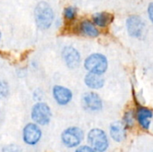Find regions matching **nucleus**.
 Segmentation results:
<instances>
[{
    "mask_svg": "<svg viewBox=\"0 0 153 152\" xmlns=\"http://www.w3.org/2000/svg\"><path fill=\"white\" fill-rule=\"evenodd\" d=\"M31 117L34 122L39 125H46L50 122L51 111L49 107L43 102H39L33 106L31 111Z\"/></svg>",
    "mask_w": 153,
    "mask_h": 152,
    "instance_id": "4",
    "label": "nucleus"
},
{
    "mask_svg": "<svg viewBox=\"0 0 153 152\" xmlns=\"http://www.w3.org/2000/svg\"><path fill=\"white\" fill-rule=\"evenodd\" d=\"M84 66L91 73L102 74L108 68V61L103 55L92 54L86 58Z\"/></svg>",
    "mask_w": 153,
    "mask_h": 152,
    "instance_id": "2",
    "label": "nucleus"
},
{
    "mask_svg": "<svg viewBox=\"0 0 153 152\" xmlns=\"http://www.w3.org/2000/svg\"><path fill=\"white\" fill-rule=\"evenodd\" d=\"M85 84L91 89H100L104 85V79L100 74L90 73L85 76Z\"/></svg>",
    "mask_w": 153,
    "mask_h": 152,
    "instance_id": "13",
    "label": "nucleus"
},
{
    "mask_svg": "<svg viewBox=\"0 0 153 152\" xmlns=\"http://www.w3.org/2000/svg\"><path fill=\"white\" fill-rule=\"evenodd\" d=\"M75 152H96L91 147H88V146H82V147H80L79 149L76 150Z\"/></svg>",
    "mask_w": 153,
    "mask_h": 152,
    "instance_id": "19",
    "label": "nucleus"
},
{
    "mask_svg": "<svg viewBox=\"0 0 153 152\" xmlns=\"http://www.w3.org/2000/svg\"><path fill=\"white\" fill-rule=\"evenodd\" d=\"M0 38H1V32H0Z\"/></svg>",
    "mask_w": 153,
    "mask_h": 152,
    "instance_id": "22",
    "label": "nucleus"
},
{
    "mask_svg": "<svg viewBox=\"0 0 153 152\" xmlns=\"http://www.w3.org/2000/svg\"><path fill=\"white\" fill-rule=\"evenodd\" d=\"M81 30L82 32L86 35V36H89V37H97L100 32L99 30H97V28L95 27V25L90 22V21H83L82 23H81Z\"/></svg>",
    "mask_w": 153,
    "mask_h": 152,
    "instance_id": "15",
    "label": "nucleus"
},
{
    "mask_svg": "<svg viewBox=\"0 0 153 152\" xmlns=\"http://www.w3.org/2000/svg\"><path fill=\"white\" fill-rule=\"evenodd\" d=\"M152 112L147 108H140L137 111V118L143 129H149L151 119L152 118Z\"/></svg>",
    "mask_w": 153,
    "mask_h": 152,
    "instance_id": "11",
    "label": "nucleus"
},
{
    "mask_svg": "<svg viewBox=\"0 0 153 152\" xmlns=\"http://www.w3.org/2000/svg\"><path fill=\"white\" fill-rule=\"evenodd\" d=\"M148 13H149V16H150L151 21L153 22V3L150 4L149 8H148Z\"/></svg>",
    "mask_w": 153,
    "mask_h": 152,
    "instance_id": "21",
    "label": "nucleus"
},
{
    "mask_svg": "<svg viewBox=\"0 0 153 152\" xmlns=\"http://www.w3.org/2000/svg\"><path fill=\"white\" fill-rule=\"evenodd\" d=\"M83 139V132L78 127H70L62 134V141L68 148H73L81 143Z\"/></svg>",
    "mask_w": 153,
    "mask_h": 152,
    "instance_id": "5",
    "label": "nucleus"
},
{
    "mask_svg": "<svg viewBox=\"0 0 153 152\" xmlns=\"http://www.w3.org/2000/svg\"><path fill=\"white\" fill-rule=\"evenodd\" d=\"M9 93V87L6 82L0 81V99L5 98Z\"/></svg>",
    "mask_w": 153,
    "mask_h": 152,
    "instance_id": "17",
    "label": "nucleus"
},
{
    "mask_svg": "<svg viewBox=\"0 0 153 152\" xmlns=\"http://www.w3.org/2000/svg\"><path fill=\"white\" fill-rule=\"evenodd\" d=\"M110 135L116 142H122L126 138V128L121 122H116L110 126Z\"/></svg>",
    "mask_w": 153,
    "mask_h": 152,
    "instance_id": "12",
    "label": "nucleus"
},
{
    "mask_svg": "<svg viewBox=\"0 0 153 152\" xmlns=\"http://www.w3.org/2000/svg\"><path fill=\"white\" fill-rule=\"evenodd\" d=\"M88 142L95 151L104 152L108 147V137L100 129H92L88 134Z\"/></svg>",
    "mask_w": 153,
    "mask_h": 152,
    "instance_id": "3",
    "label": "nucleus"
},
{
    "mask_svg": "<svg viewBox=\"0 0 153 152\" xmlns=\"http://www.w3.org/2000/svg\"><path fill=\"white\" fill-rule=\"evenodd\" d=\"M125 121H126V124L127 125H131L134 123L133 116H132V114H131V113H127V114L125 116Z\"/></svg>",
    "mask_w": 153,
    "mask_h": 152,
    "instance_id": "20",
    "label": "nucleus"
},
{
    "mask_svg": "<svg viewBox=\"0 0 153 152\" xmlns=\"http://www.w3.org/2000/svg\"><path fill=\"white\" fill-rule=\"evenodd\" d=\"M34 16L36 24L42 30L48 29L54 21L53 9L46 2H40L36 5Z\"/></svg>",
    "mask_w": 153,
    "mask_h": 152,
    "instance_id": "1",
    "label": "nucleus"
},
{
    "mask_svg": "<svg viewBox=\"0 0 153 152\" xmlns=\"http://www.w3.org/2000/svg\"><path fill=\"white\" fill-rule=\"evenodd\" d=\"M126 27L129 34L132 37L140 38L144 30V22L141 17L137 15H132L126 21Z\"/></svg>",
    "mask_w": 153,
    "mask_h": 152,
    "instance_id": "6",
    "label": "nucleus"
},
{
    "mask_svg": "<svg viewBox=\"0 0 153 152\" xmlns=\"http://www.w3.org/2000/svg\"><path fill=\"white\" fill-rule=\"evenodd\" d=\"M62 56L64 58V61L65 65L69 68H76L80 65L81 62V56L77 49H75L74 47L67 46L63 49Z\"/></svg>",
    "mask_w": 153,
    "mask_h": 152,
    "instance_id": "7",
    "label": "nucleus"
},
{
    "mask_svg": "<svg viewBox=\"0 0 153 152\" xmlns=\"http://www.w3.org/2000/svg\"><path fill=\"white\" fill-rule=\"evenodd\" d=\"M113 21V14L102 12L98 13L93 15V22L96 25L100 27H107Z\"/></svg>",
    "mask_w": 153,
    "mask_h": 152,
    "instance_id": "14",
    "label": "nucleus"
},
{
    "mask_svg": "<svg viewBox=\"0 0 153 152\" xmlns=\"http://www.w3.org/2000/svg\"><path fill=\"white\" fill-rule=\"evenodd\" d=\"M3 152H19V150L14 145H9V146H6L4 148Z\"/></svg>",
    "mask_w": 153,
    "mask_h": 152,
    "instance_id": "18",
    "label": "nucleus"
},
{
    "mask_svg": "<svg viewBox=\"0 0 153 152\" xmlns=\"http://www.w3.org/2000/svg\"><path fill=\"white\" fill-rule=\"evenodd\" d=\"M41 137V131L34 124L27 125L23 129V141L29 145L36 144Z\"/></svg>",
    "mask_w": 153,
    "mask_h": 152,
    "instance_id": "8",
    "label": "nucleus"
},
{
    "mask_svg": "<svg viewBox=\"0 0 153 152\" xmlns=\"http://www.w3.org/2000/svg\"><path fill=\"white\" fill-rule=\"evenodd\" d=\"M53 96L55 100L61 106L68 104L72 98H73V93L72 91L60 85H56L53 88Z\"/></svg>",
    "mask_w": 153,
    "mask_h": 152,
    "instance_id": "9",
    "label": "nucleus"
},
{
    "mask_svg": "<svg viewBox=\"0 0 153 152\" xmlns=\"http://www.w3.org/2000/svg\"><path fill=\"white\" fill-rule=\"evenodd\" d=\"M76 8L73 7V6H69V7H66L64 11V15H65V18L68 21H73L75 16H76Z\"/></svg>",
    "mask_w": 153,
    "mask_h": 152,
    "instance_id": "16",
    "label": "nucleus"
},
{
    "mask_svg": "<svg viewBox=\"0 0 153 152\" xmlns=\"http://www.w3.org/2000/svg\"><path fill=\"white\" fill-rule=\"evenodd\" d=\"M83 104L86 108L91 111H98L100 110L102 108V101L98 94L94 92L86 93L82 99Z\"/></svg>",
    "mask_w": 153,
    "mask_h": 152,
    "instance_id": "10",
    "label": "nucleus"
}]
</instances>
